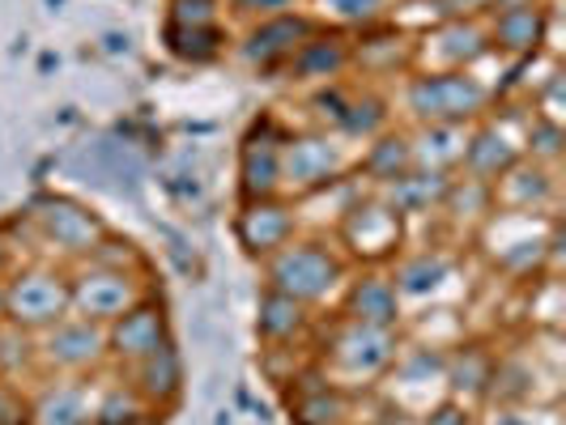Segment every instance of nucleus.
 <instances>
[{
	"mask_svg": "<svg viewBox=\"0 0 566 425\" xmlns=\"http://www.w3.org/2000/svg\"><path fill=\"white\" fill-rule=\"evenodd\" d=\"M400 349H405L400 328H370V323H354V319L333 315L324 337L312 344V362L328 383L358 396V392H370L384 383V374L400 358Z\"/></svg>",
	"mask_w": 566,
	"mask_h": 425,
	"instance_id": "obj_1",
	"label": "nucleus"
},
{
	"mask_svg": "<svg viewBox=\"0 0 566 425\" xmlns=\"http://www.w3.org/2000/svg\"><path fill=\"white\" fill-rule=\"evenodd\" d=\"M264 285L277 289L285 298L303 302V307H324V302H337L340 285L349 281L354 264L340 255V247L328 234H315V230H298L282 252H273L264 264Z\"/></svg>",
	"mask_w": 566,
	"mask_h": 425,
	"instance_id": "obj_2",
	"label": "nucleus"
},
{
	"mask_svg": "<svg viewBox=\"0 0 566 425\" xmlns=\"http://www.w3.org/2000/svg\"><path fill=\"white\" fill-rule=\"evenodd\" d=\"M400 107L413 128L426 124H452L473 128L478 119L499 107V85H490L478 68L455 73H409L400 85Z\"/></svg>",
	"mask_w": 566,
	"mask_h": 425,
	"instance_id": "obj_3",
	"label": "nucleus"
},
{
	"mask_svg": "<svg viewBox=\"0 0 566 425\" xmlns=\"http://www.w3.org/2000/svg\"><path fill=\"white\" fill-rule=\"evenodd\" d=\"M22 213H27L30 234H34L39 259H56V264H69V268L90 259V252L112 230L98 209H90L85 200L69 196V192H39Z\"/></svg>",
	"mask_w": 566,
	"mask_h": 425,
	"instance_id": "obj_4",
	"label": "nucleus"
},
{
	"mask_svg": "<svg viewBox=\"0 0 566 425\" xmlns=\"http://www.w3.org/2000/svg\"><path fill=\"white\" fill-rule=\"evenodd\" d=\"M73 315V285L69 264L56 259H27L4 281V328L39 337Z\"/></svg>",
	"mask_w": 566,
	"mask_h": 425,
	"instance_id": "obj_5",
	"label": "nucleus"
},
{
	"mask_svg": "<svg viewBox=\"0 0 566 425\" xmlns=\"http://www.w3.org/2000/svg\"><path fill=\"white\" fill-rule=\"evenodd\" d=\"M354 158H358V149L337 132H328V128H298V132L285 128L282 196L307 200L315 192L337 188L340 179L354 174Z\"/></svg>",
	"mask_w": 566,
	"mask_h": 425,
	"instance_id": "obj_6",
	"label": "nucleus"
},
{
	"mask_svg": "<svg viewBox=\"0 0 566 425\" xmlns=\"http://www.w3.org/2000/svg\"><path fill=\"white\" fill-rule=\"evenodd\" d=\"M405 238H409V222L392 213L375 192H363L333 226V243L354 268H388L405 252Z\"/></svg>",
	"mask_w": 566,
	"mask_h": 425,
	"instance_id": "obj_7",
	"label": "nucleus"
},
{
	"mask_svg": "<svg viewBox=\"0 0 566 425\" xmlns=\"http://www.w3.org/2000/svg\"><path fill=\"white\" fill-rule=\"evenodd\" d=\"M107 328L69 315L56 328L34 337V374L39 379H98L107 374Z\"/></svg>",
	"mask_w": 566,
	"mask_h": 425,
	"instance_id": "obj_8",
	"label": "nucleus"
},
{
	"mask_svg": "<svg viewBox=\"0 0 566 425\" xmlns=\"http://www.w3.org/2000/svg\"><path fill=\"white\" fill-rule=\"evenodd\" d=\"M490 34L485 18H434V26L422 30L413 43V73H455L478 68L490 60Z\"/></svg>",
	"mask_w": 566,
	"mask_h": 425,
	"instance_id": "obj_9",
	"label": "nucleus"
},
{
	"mask_svg": "<svg viewBox=\"0 0 566 425\" xmlns=\"http://www.w3.org/2000/svg\"><path fill=\"white\" fill-rule=\"evenodd\" d=\"M69 285H73V315L94 319L103 328L119 319L133 302H142L145 294H154L145 273H124V268H103V264H73Z\"/></svg>",
	"mask_w": 566,
	"mask_h": 425,
	"instance_id": "obj_10",
	"label": "nucleus"
},
{
	"mask_svg": "<svg viewBox=\"0 0 566 425\" xmlns=\"http://www.w3.org/2000/svg\"><path fill=\"white\" fill-rule=\"evenodd\" d=\"M528 115H524V124H528ZM524 124L515 128V115L511 111L499 115V107L485 115V119H478L469 128V137H464V153H460V170L455 174H464V179L490 188L503 170H511L524 158Z\"/></svg>",
	"mask_w": 566,
	"mask_h": 425,
	"instance_id": "obj_11",
	"label": "nucleus"
},
{
	"mask_svg": "<svg viewBox=\"0 0 566 425\" xmlns=\"http://www.w3.org/2000/svg\"><path fill=\"white\" fill-rule=\"evenodd\" d=\"M319 26L312 13H277V18H260V22H248V30L234 43V60L252 73H282L290 56L312 39V30Z\"/></svg>",
	"mask_w": 566,
	"mask_h": 425,
	"instance_id": "obj_12",
	"label": "nucleus"
},
{
	"mask_svg": "<svg viewBox=\"0 0 566 425\" xmlns=\"http://www.w3.org/2000/svg\"><path fill=\"white\" fill-rule=\"evenodd\" d=\"M298 230H303V209L290 196L239 200V213H234V243H239L243 255L255 259V264H264L273 252H282Z\"/></svg>",
	"mask_w": 566,
	"mask_h": 425,
	"instance_id": "obj_13",
	"label": "nucleus"
},
{
	"mask_svg": "<svg viewBox=\"0 0 566 425\" xmlns=\"http://www.w3.org/2000/svg\"><path fill=\"white\" fill-rule=\"evenodd\" d=\"M282 141L277 115H255L239 141V200L282 196Z\"/></svg>",
	"mask_w": 566,
	"mask_h": 425,
	"instance_id": "obj_14",
	"label": "nucleus"
},
{
	"mask_svg": "<svg viewBox=\"0 0 566 425\" xmlns=\"http://www.w3.org/2000/svg\"><path fill=\"white\" fill-rule=\"evenodd\" d=\"M170 340L175 337H170L167 307L158 302V294H145L142 302H133L119 319L107 323V362H112V370H124L149 353H158Z\"/></svg>",
	"mask_w": 566,
	"mask_h": 425,
	"instance_id": "obj_15",
	"label": "nucleus"
},
{
	"mask_svg": "<svg viewBox=\"0 0 566 425\" xmlns=\"http://www.w3.org/2000/svg\"><path fill=\"white\" fill-rule=\"evenodd\" d=\"M337 315L370 328H405V302L388 268H354L337 294Z\"/></svg>",
	"mask_w": 566,
	"mask_h": 425,
	"instance_id": "obj_16",
	"label": "nucleus"
},
{
	"mask_svg": "<svg viewBox=\"0 0 566 425\" xmlns=\"http://www.w3.org/2000/svg\"><path fill=\"white\" fill-rule=\"evenodd\" d=\"M494 213H524V217H554L549 209L558 204V170L541 167L533 158H520L490 183Z\"/></svg>",
	"mask_w": 566,
	"mask_h": 425,
	"instance_id": "obj_17",
	"label": "nucleus"
},
{
	"mask_svg": "<svg viewBox=\"0 0 566 425\" xmlns=\"http://www.w3.org/2000/svg\"><path fill=\"white\" fill-rule=\"evenodd\" d=\"M349 73H354V39L328 26H315L312 39H307L282 68L285 82L315 85V89L340 82V77H349Z\"/></svg>",
	"mask_w": 566,
	"mask_h": 425,
	"instance_id": "obj_18",
	"label": "nucleus"
},
{
	"mask_svg": "<svg viewBox=\"0 0 566 425\" xmlns=\"http://www.w3.org/2000/svg\"><path fill=\"white\" fill-rule=\"evenodd\" d=\"M94 379H34L27 392V425H90Z\"/></svg>",
	"mask_w": 566,
	"mask_h": 425,
	"instance_id": "obj_19",
	"label": "nucleus"
},
{
	"mask_svg": "<svg viewBox=\"0 0 566 425\" xmlns=\"http://www.w3.org/2000/svg\"><path fill=\"white\" fill-rule=\"evenodd\" d=\"M112 374H119V379H124V383H128L154 413H167L170 404H179L184 383H188V366H184V353H179L175 340L163 344L158 353L142 358V362H133V366L112 370Z\"/></svg>",
	"mask_w": 566,
	"mask_h": 425,
	"instance_id": "obj_20",
	"label": "nucleus"
},
{
	"mask_svg": "<svg viewBox=\"0 0 566 425\" xmlns=\"http://www.w3.org/2000/svg\"><path fill=\"white\" fill-rule=\"evenodd\" d=\"M315 332V311L285 298L277 289H260L255 298V337L264 349H303L307 337Z\"/></svg>",
	"mask_w": 566,
	"mask_h": 425,
	"instance_id": "obj_21",
	"label": "nucleus"
},
{
	"mask_svg": "<svg viewBox=\"0 0 566 425\" xmlns=\"http://www.w3.org/2000/svg\"><path fill=\"white\" fill-rule=\"evenodd\" d=\"M413 141H409V128H384L375 132L370 141L358 145V158H354V179L367 188V192H379L388 188L392 179H400L405 170H413Z\"/></svg>",
	"mask_w": 566,
	"mask_h": 425,
	"instance_id": "obj_22",
	"label": "nucleus"
},
{
	"mask_svg": "<svg viewBox=\"0 0 566 425\" xmlns=\"http://www.w3.org/2000/svg\"><path fill=\"white\" fill-rule=\"evenodd\" d=\"M388 273L400 289V302H422V298H434L448 289V281L455 277V255L439 252V247H418V252L405 247L388 264Z\"/></svg>",
	"mask_w": 566,
	"mask_h": 425,
	"instance_id": "obj_23",
	"label": "nucleus"
},
{
	"mask_svg": "<svg viewBox=\"0 0 566 425\" xmlns=\"http://www.w3.org/2000/svg\"><path fill=\"white\" fill-rule=\"evenodd\" d=\"M349 408H354V396L340 392L337 383H328V379L315 370V362L294 379L290 417L298 425H349Z\"/></svg>",
	"mask_w": 566,
	"mask_h": 425,
	"instance_id": "obj_24",
	"label": "nucleus"
},
{
	"mask_svg": "<svg viewBox=\"0 0 566 425\" xmlns=\"http://www.w3.org/2000/svg\"><path fill=\"white\" fill-rule=\"evenodd\" d=\"M448 183H452V174H443V170L413 167L405 170L400 179H392L388 188H379L375 196H384V204L392 213H400L405 222H418V217H439V204L448 196Z\"/></svg>",
	"mask_w": 566,
	"mask_h": 425,
	"instance_id": "obj_25",
	"label": "nucleus"
},
{
	"mask_svg": "<svg viewBox=\"0 0 566 425\" xmlns=\"http://www.w3.org/2000/svg\"><path fill=\"white\" fill-rule=\"evenodd\" d=\"M494 366H499V358L490 349H482V344H455L452 353H443V392L464 400L469 408H478L482 400H490Z\"/></svg>",
	"mask_w": 566,
	"mask_h": 425,
	"instance_id": "obj_26",
	"label": "nucleus"
},
{
	"mask_svg": "<svg viewBox=\"0 0 566 425\" xmlns=\"http://www.w3.org/2000/svg\"><path fill=\"white\" fill-rule=\"evenodd\" d=\"M163 413H154L124 379L115 383H94V413L90 425H154Z\"/></svg>",
	"mask_w": 566,
	"mask_h": 425,
	"instance_id": "obj_27",
	"label": "nucleus"
},
{
	"mask_svg": "<svg viewBox=\"0 0 566 425\" xmlns=\"http://www.w3.org/2000/svg\"><path fill=\"white\" fill-rule=\"evenodd\" d=\"M315 4V22L328 30H340V34H363L370 26H384L397 9V0H312Z\"/></svg>",
	"mask_w": 566,
	"mask_h": 425,
	"instance_id": "obj_28",
	"label": "nucleus"
},
{
	"mask_svg": "<svg viewBox=\"0 0 566 425\" xmlns=\"http://www.w3.org/2000/svg\"><path fill=\"white\" fill-rule=\"evenodd\" d=\"M464 137H469V128H452V124L409 128L413 162L430 170H443V174H455L460 170V153H464Z\"/></svg>",
	"mask_w": 566,
	"mask_h": 425,
	"instance_id": "obj_29",
	"label": "nucleus"
},
{
	"mask_svg": "<svg viewBox=\"0 0 566 425\" xmlns=\"http://www.w3.org/2000/svg\"><path fill=\"white\" fill-rule=\"evenodd\" d=\"M163 43L175 60L184 64H213L230 47V30L227 22L218 26H163Z\"/></svg>",
	"mask_w": 566,
	"mask_h": 425,
	"instance_id": "obj_30",
	"label": "nucleus"
},
{
	"mask_svg": "<svg viewBox=\"0 0 566 425\" xmlns=\"http://www.w3.org/2000/svg\"><path fill=\"white\" fill-rule=\"evenodd\" d=\"M563 119H545V115H528L524 124V158H533L541 167H554L563 162Z\"/></svg>",
	"mask_w": 566,
	"mask_h": 425,
	"instance_id": "obj_31",
	"label": "nucleus"
},
{
	"mask_svg": "<svg viewBox=\"0 0 566 425\" xmlns=\"http://www.w3.org/2000/svg\"><path fill=\"white\" fill-rule=\"evenodd\" d=\"M82 264H103V268H124V273H149V264H145V252L133 243V238H119L115 230L103 234V243L90 252V259Z\"/></svg>",
	"mask_w": 566,
	"mask_h": 425,
	"instance_id": "obj_32",
	"label": "nucleus"
},
{
	"mask_svg": "<svg viewBox=\"0 0 566 425\" xmlns=\"http://www.w3.org/2000/svg\"><path fill=\"white\" fill-rule=\"evenodd\" d=\"M170 26H218L227 22V4L222 0H167Z\"/></svg>",
	"mask_w": 566,
	"mask_h": 425,
	"instance_id": "obj_33",
	"label": "nucleus"
},
{
	"mask_svg": "<svg viewBox=\"0 0 566 425\" xmlns=\"http://www.w3.org/2000/svg\"><path fill=\"white\" fill-rule=\"evenodd\" d=\"M478 422V408H469L464 400L455 396H439L426 413L413 417V425H473Z\"/></svg>",
	"mask_w": 566,
	"mask_h": 425,
	"instance_id": "obj_34",
	"label": "nucleus"
},
{
	"mask_svg": "<svg viewBox=\"0 0 566 425\" xmlns=\"http://www.w3.org/2000/svg\"><path fill=\"white\" fill-rule=\"evenodd\" d=\"M222 4H227V18H239V22H260V18L298 9V0H222Z\"/></svg>",
	"mask_w": 566,
	"mask_h": 425,
	"instance_id": "obj_35",
	"label": "nucleus"
},
{
	"mask_svg": "<svg viewBox=\"0 0 566 425\" xmlns=\"http://www.w3.org/2000/svg\"><path fill=\"white\" fill-rule=\"evenodd\" d=\"M0 425H27V392L0 374Z\"/></svg>",
	"mask_w": 566,
	"mask_h": 425,
	"instance_id": "obj_36",
	"label": "nucleus"
},
{
	"mask_svg": "<svg viewBox=\"0 0 566 425\" xmlns=\"http://www.w3.org/2000/svg\"><path fill=\"white\" fill-rule=\"evenodd\" d=\"M499 0H434L439 18H485Z\"/></svg>",
	"mask_w": 566,
	"mask_h": 425,
	"instance_id": "obj_37",
	"label": "nucleus"
},
{
	"mask_svg": "<svg viewBox=\"0 0 566 425\" xmlns=\"http://www.w3.org/2000/svg\"><path fill=\"white\" fill-rule=\"evenodd\" d=\"M18 264H27V252H22V243L13 238V230L0 226V281H9V273H13Z\"/></svg>",
	"mask_w": 566,
	"mask_h": 425,
	"instance_id": "obj_38",
	"label": "nucleus"
},
{
	"mask_svg": "<svg viewBox=\"0 0 566 425\" xmlns=\"http://www.w3.org/2000/svg\"><path fill=\"white\" fill-rule=\"evenodd\" d=\"M370 425H413V417H405V413H397V408H392V413H384L379 422H370Z\"/></svg>",
	"mask_w": 566,
	"mask_h": 425,
	"instance_id": "obj_39",
	"label": "nucleus"
},
{
	"mask_svg": "<svg viewBox=\"0 0 566 425\" xmlns=\"http://www.w3.org/2000/svg\"><path fill=\"white\" fill-rule=\"evenodd\" d=\"M0 323H4V281H0Z\"/></svg>",
	"mask_w": 566,
	"mask_h": 425,
	"instance_id": "obj_40",
	"label": "nucleus"
},
{
	"mask_svg": "<svg viewBox=\"0 0 566 425\" xmlns=\"http://www.w3.org/2000/svg\"><path fill=\"white\" fill-rule=\"evenodd\" d=\"M0 332H4V323H0Z\"/></svg>",
	"mask_w": 566,
	"mask_h": 425,
	"instance_id": "obj_41",
	"label": "nucleus"
},
{
	"mask_svg": "<svg viewBox=\"0 0 566 425\" xmlns=\"http://www.w3.org/2000/svg\"><path fill=\"white\" fill-rule=\"evenodd\" d=\"M473 425H482V422H473Z\"/></svg>",
	"mask_w": 566,
	"mask_h": 425,
	"instance_id": "obj_42",
	"label": "nucleus"
}]
</instances>
